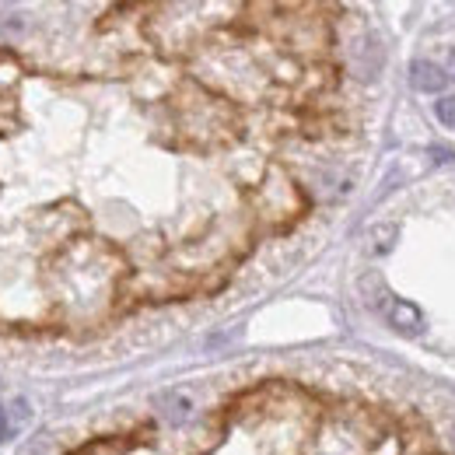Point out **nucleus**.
Segmentation results:
<instances>
[{
    "mask_svg": "<svg viewBox=\"0 0 455 455\" xmlns=\"http://www.w3.org/2000/svg\"><path fill=\"white\" fill-rule=\"evenodd\" d=\"M158 410L172 424H186L193 417V399L186 396V393H162L158 396Z\"/></svg>",
    "mask_w": 455,
    "mask_h": 455,
    "instance_id": "3",
    "label": "nucleus"
},
{
    "mask_svg": "<svg viewBox=\"0 0 455 455\" xmlns=\"http://www.w3.org/2000/svg\"><path fill=\"white\" fill-rule=\"evenodd\" d=\"M435 116L449 126V130H455V95H445V99H438L435 102Z\"/></svg>",
    "mask_w": 455,
    "mask_h": 455,
    "instance_id": "4",
    "label": "nucleus"
},
{
    "mask_svg": "<svg viewBox=\"0 0 455 455\" xmlns=\"http://www.w3.org/2000/svg\"><path fill=\"white\" fill-rule=\"evenodd\" d=\"M410 84L417 92H442L449 84V74L431 60H413L410 63Z\"/></svg>",
    "mask_w": 455,
    "mask_h": 455,
    "instance_id": "1",
    "label": "nucleus"
},
{
    "mask_svg": "<svg viewBox=\"0 0 455 455\" xmlns=\"http://www.w3.org/2000/svg\"><path fill=\"white\" fill-rule=\"evenodd\" d=\"M4 438H7V413L0 410V442H4Z\"/></svg>",
    "mask_w": 455,
    "mask_h": 455,
    "instance_id": "6",
    "label": "nucleus"
},
{
    "mask_svg": "<svg viewBox=\"0 0 455 455\" xmlns=\"http://www.w3.org/2000/svg\"><path fill=\"white\" fill-rule=\"evenodd\" d=\"M431 155H435V162H445V165H452L455 155L449 151V148H431Z\"/></svg>",
    "mask_w": 455,
    "mask_h": 455,
    "instance_id": "5",
    "label": "nucleus"
},
{
    "mask_svg": "<svg viewBox=\"0 0 455 455\" xmlns=\"http://www.w3.org/2000/svg\"><path fill=\"white\" fill-rule=\"evenodd\" d=\"M389 323L396 326L399 333H406V337H417V333H424V315H420V308H413L410 301H389Z\"/></svg>",
    "mask_w": 455,
    "mask_h": 455,
    "instance_id": "2",
    "label": "nucleus"
},
{
    "mask_svg": "<svg viewBox=\"0 0 455 455\" xmlns=\"http://www.w3.org/2000/svg\"><path fill=\"white\" fill-rule=\"evenodd\" d=\"M449 67H452V74H455V50L449 53Z\"/></svg>",
    "mask_w": 455,
    "mask_h": 455,
    "instance_id": "7",
    "label": "nucleus"
}]
</instances>
